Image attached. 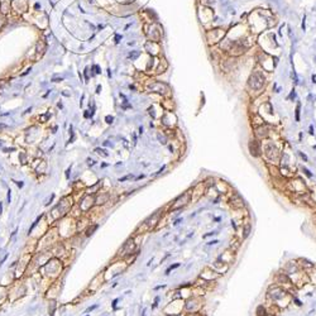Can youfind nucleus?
<instances>
[{
    "instance_id": "f257e3e1",
    "label": "nucleus",
    "mask_w": 316,
    "mask_h": 316,
    "mask_svg": "<svg viewBox=\"0 0 316 316\" xmlns=\"http://www.w3.org/2000/svg\"><path fill=\"white\" fill-rule=\"evenodd\" d=\"M292 297H293L292 293H290L283 287L278 286L277 283L269 286L268 292H267V301L274 303L279 310L288 307V305L292 302Z\"/></svg>"
},
{
    "instance_id": "0eeeda50",
    "label": "nucleus",
    "mask_w": 316,
    "mask_h": 316,
    "mask_svg": "<svg viewBox=\"0 0 316 316\" xmlns=\"http://www.w3.org/2000/svg\"><path fill=\"white\" fill-rule=\"evenodd\" d=\"M264 85H266V77L263 76V74L261 71H256L248 80V86L252 91L261 92L263 90Z\"/></svg>"
},
{
    "instance_id": "9b49d317",
    "label": "nucleus",
    "mask_w": 316,
    "mask_h": 316,
    "mask_svg": "<svg viewBox=\"0 0 316 316\" xmlns=\"http://www.w3.org/2000/svg\"><path fill=\"white\" fill-rule=\"evenodd\" d=\"M137 244H135V242H134V238L132 237V238H129L128 240H126L124 244H123V247L119 249V252H118V258H121V259H124V258H126L128 256H130V254H133V253L137 250Z\"/></svg>"
},
{
    "instance_id": "052dcab7",
    "label": "nucleus",
    "mask_w": 316,
    "mask_h": 316,
    "mask_svg": "<svg viewBox=\"0 0 316 316\" xmlns=\"http://www.w3.org/2000/svg\"><path fill=\"white\" fill-rule=\"evenodd\" d=\"M2 211H3V204L0 202V214H2Z\"/></svg>"
},
{
    "instance_id": "6e6d98bb",
    "label": "nucleus",
    "mask_w": 316,
    "mask_h": 316,
    "mask_svg": "<svg viewBox=\"0 0 316 316\" xmlns=\"http://www.w3.org/2000/svg\"><path fill=\"white\" fill-rule=\"evenodd\" d=\"M166 316H185V315L181 312V313H177V315H175V313H170V315H167V313H166Z\"/></svg>"
},
{
    "instance_id": "a211bd4d",
    "label": "nucleus",
    "mask_w": 316,
    "mask_h": 316,
    "mask_svg": "<svg viewBox=\"0 0 316 316\" xmlns=\"http://www.w3.org/2000/svg\"><path fill=\"white\" fill-rule=\"evenodd\" d=\"M94 206H95V195L85 194L79 201V207L81 212H89Z\"/></svg>"
},
{
    "instance_id": "aec40b11",
    "label": "nucleus",
    "mask_w": 316,
    "mask_h": 316,
    "mask_svg": "<svg viewBox=\"0 0 316 316\" xmlns=\"http://www.w3.org/2000/svg\"><path fill=\"white\" fill-rule=\"evenodd\" d=\"M176 121H177V118H176V115H175L173 111H166L161 116V123L166 126V128H168V129H173L175 128Z\"/></svg>"
},
{
    "instance_id": "dca6fc26",
    "label": "nucleus",
    "mask_w": 316,
    "mask_h": 316,
    "mask_svg": "<svg viewBox=\"0 0 316 316\" xmlns=\"http://www.w3.org/2000/svg\"><path fill=\"white\" fill-rule=\"evenodd\" d=\"M249 153L253 158H262V142L257 138H250L248 143Z\"/></svg>"
},
{
    "instance_id": "5fc2aeb1",
    "label": "nucleus",
    "mask_w": 316,
    "mask_h": 316,
    "mask_svg": "<svg viewBox=\"0 0 316 316\" xmlns=\"http://www.w3.org/2000/svg\"><path fill=\"white\" fill-rule=\"evenodd\" d=\"M14 182H15V183H17V185H18V187H20V188H22V187H23V186H24V183H23V182H22V181H14Z\"/></svg>"
},
{
    "instance_id": "393cba45",
    "label": "nucleus",
    "mask_w": 316,
    "mask_h": 316,
    "mask_svg": "<svg viewBox=\"0 0 316 316\" xmlns=\"http://www.w3.org/2000/svg\"><path fill=\"white\" fill-rule=\"evenodd\" d=\"M214 187L216 188V191H217L220 195H228V194L232 192V186H230L228 182L223 181V180H216Z\"/></svg>"
},
{
    "instance_id": "7ed1b4c3",
    "label": "nucleus",
    "mask_w": 316,
    "mask_h": 316,
    "mask_svg": "<svg viewBox=\"0 0 316 316\" xmlns=\"http://www.w3.org/2000/svg\"><path fill=\"white\" fill-rule=\"evenodd\" d=\"M261 142H262V155H264L266 161H267V165L279 166L281 154H282L281 150H279V148L269 138L263 139Z\"/></svg>"
},
{
    "instance_id": "4468645a",
    "label": "nucleus",
    "mask_w": 316,
    "mask_h": 316,
    "mask_svg": "<svg viewBox=\"0 0 316 316\" xmlns=\"http://www.w3.org/2000/svg\"><path fill=\"white\" fill-rule=\"evenodd\" d=\"M225 37V30L224 29H211L206 32V39L210 44H216L219 42L223 41V38Z\"/></svg>"
},
{
    "instance_id": "4be33fe9",
    "label": "nucleus",
    "mask_w": 316,
    "mask_h": 316,
    "mask_svg": "<svg viewBox=\"0 0 316 316\" xmlns=\"http://www.w3.org/2000/svg\"><path fill=\"white\" fill-rule=\"evenodd\" d=\"M199 277L202 278V279H205V281H209V282H215L216 279H219L221 277V274H219L217 272H215L211 267H205L201 271V273H200Z\"/></svg>"
},
{
    "instance_id": "4d7b16f0",
    "label": "nucleus",
    "mask_w": 316,
    "mask_h": 316,
    "mask_svg": "<svg viewBox=\"0 0 316 316\" xmlns=\"http://www.w3.org/2000/svg\"><path fill=\"white\" fill-rule=\"evenodd\" d=\"M181 220H182V219H181V217H178V219H176V220H175V221H173V225H177V224H178V223H180V221H181Z\"/></svg>"
},
{
    "instance_id": "de8ad7c7",
    "label": "nucleus",
    "mask_w": 316,
    "mask_h": 316,
    "mask_svg": "<svg viewBox=\"0 0 316 316\" xmlns=\"http://www.w3.org/2000/svg\"><path fill=\"white\" fill-rule=\"evenodd\" d=\"M298 154H300V157L302 158V160H303L305 162H307V161H308V158H307V155H306L305 153H302V152H298Z\"/></svg>"
},
{
    "instance_id": "c03bdc74",
    "label": "nucleus",
    "mask_w": 316,
    "mask_h": 316,
    "mask_svg": "<svg viewBox=\"0 0 316 316\" xmlns=\"http://www.w3.org/2000/svg\"><path fill=\"white\" fill-rule=\"evenodd\" d=\"M302 172H303V173H305V175H306L308 178H312V177H313V173H311V172H310V171H308L306 167H302Z\"/></svg>"
},
{
    "instance_id": "ea45409f",
    "label": "nucleus",
    "mask_w": 316,
    "mask_h": 316,
    "mask_svg": "<svg viewBox=\"0 0 316 316\" xmlns=\"http://www.w3.org/2000/svg\"><path fill=\"white\" fill-rule=\"evenodd\" d=\"M215 182H216V178H214V177H207V178L204 181V183L206 185V187H211V186H214V185H215Z\"/></svg>"
},
{
    "instance_id": "a19ab883",
    "label": "nucleus",
    "mask_w": 316,
    "mask_h": 316,
    "mask_svg": "<svg viewBox=\"0 0 316 316\" xmlns=\"http://www.w3.org/2000/svg\"><path fill=\"white\" fill-rule=\"evenodd\" d=\"M180 266H181V263H175V264H171V266H170V267H168V268L166 269V273H165V274H166V276H168V274H170V273H171V272H172L173 269L178 268Z\"/></svg>"
},
{
    "instance_id": "e433bc0d",
    "label": "nucleus",
    "mask_w": 316,
    "mask_h": 316,
    "mask_svg": "<svg viewBox=\"0 0 316 316\" xmlns=\"http://www.w3.org/2000/svg\"><path fill=\"white\" fill-rule=\"evenodd\" d=\"M256 313H257V316H267L269 312H268L266 305H259L257 307V310H256Z\"/></svg>"
},
{
    "instance_id": "20e7f679",
    "label": "nucleus",
    "mask_w": 316,
    "mask_h": 316,
    "mask_svg": "<svg viewBox=\"0 0 316 316\" xmlns=\"http://www.w3.org/2000/svg\"><path fill=\"white\" fill-rule=\"evenodd\" d=\"M42 268V273L46 278L48 279H54L59 276V273L62 272V261L57 257H51L44 266L41 267Z\"/></svg>"
},
{
    "instance_id": "5701e85b",
    "label": "nucleus",
    "mask_w": 316,
    "mask_h": 316,
    "mask_svg": "<svg viewBox=\"0 0 316 316\" xmlns=\"http://www.w3.org/2000/svg\"><path fill=\"white\" fill-rule=\"evenodd\" d=\"M110 192L105 191V190H100L95 194V206H104L105 204L110 202Z\"/></svg>"
},
{
    "instance_id": "2f4dec72",
    "label": "nucleus",
    "mask_w": 316,
    "mask_h": 316,
    "mask_svg": "<svg viewBox=\"0 0 316 316\" xmlns=\"http://www.w3.org/2000/svg\"><path fill=\"white\" fill-rule=\"evenodd\" d=\"M242 240L239 239V238H237V237H234L232 240H230V244H229V249H232L233 252H238L239 250V248H240V245H242Z\"/></svg>"
},
{
    "instance_id": "39448f33",
    "label": "nucleus",
    "mask_w": 316,
    "mask_h": 316,
    "mask_svg": "<svg viewBox=\"0 0 316 316\" xmlns=\"http://www.w3.org/2000/svg\"><path fill=\"white\" fill-rule=\"evenodd\" d=\"M165 214H166V212H165L163 210H158V211L153 212L150 216H148V217L143 221V223L137 228L135 234H144V233H147V232L154 230L155 227H157V224H158V221L161 220V217H162Z\"/></svg>"
},
{
    "instance_id": "f03ea898",
    "label": "nucleus",
    "mask_w": 316,
    "mask_h": 316,
    "mask_svg": "<svg viewBox=\"0 0 316 316\" xmlns=\"http://www.w3.org/2000/svg\"><path fill=\"white\" fill-rule=\"evenodd\" d=\"M75 205V199L72 195H67L65 197H62L54 206L53 209L47 214L48 216H51V224L53 221H57L62 217L67 216V214L71 211V209Z\"/></svg>"
},
{
    "instance_id": "2eb2a0df",
    "label": "nucleus",
    "mask_w": 316,
    "mask_h": 316,
    "mask_svg": "<svg viewBox=\"0 0 316 316\" xmlns=\"http://www.w3.org/2000/svg\"><path fill=\"white\" fill-rule=\"evenodd\" d=\"M30 261H32V254H23L20 261L17 263V269H15V274H14L15 279L22 277L27 272V268H28V264H29Z\"/></svg>"
},
{
    "instance_id": "6ab92c4d",
    "label": "nucleus",
    "mask_w": 316,
    "mask_h": 316,
    "mask_svg": "<svg viewBox=\"0 0 316 316\" xmlns=\"http://www.w3.org/2000/svg\"><path fill=\"white\" fill-rule=\"evenodd\" d=\"M247 48H248V47L245 46L244 41H234V43H233V46L230 47V49L228 51V53H229L232 57H238V56H242V54L245 52Z\"/></svg>"
},
{
    "instance_id": "f704fd0d",
    "label": "nucleus",
    "mask_w": 316,
    "mask_h": 316,
    "mask_svg": "<svg viewBox=\"0 0 316 316\" xmlns=\"http://www.w3.org/2000/svg\"><path fill=\"white\" fill-rule=\"evenodd\" d=\"M19 163L20 165H28L29 160H28V153L25 150H19Z\"/></svg>"
},
{
    "instance_id": "c756f323",
    "label": "nucleus",
    "mask_w": 316,
    "mask_h": 316,
    "mask_svg": "<svg viewBox=\"0 0 316 316\" xmlns=\"http://www.w3.org/2000/svg\"><path fill=\"white\" fill-rule=\"evenodd\" d=\"M235 66H237V59H235V57L227 58V59L223 61V63H221V69H223L225 72L233 71V69H235Z\"/></svg>"
},
{
    "instance_id": "72a5a7b5",
    "label": "nucleus",
    "mask_w": 316,
    "mask_h": 316,
    "mask_svg": "<svg viewBox=\"0 0 316 316\" xmlns=\"http://www.w3.org/2000/svg\"><path fill=\"white\" fill-rule=\"evenodd\" d=\"M306 274L308 277V281L312 283V284H316V266H313L311 269L306 271Z\"/></svg>"
},
{
    "instance_id": "cd10ccee",
    "label": "nucleus",
    "mask_w": 316,
    "mask_h": 316,
    "mask_svg": "<svg viewBox=\"0 0 316 316\" xmlns=\"http://www.w3.org/2000/svg\"><path fill=\"white\" fill-rule=\"evenodd\" d=\"M32 167H33V170L38 175H44L47 172V162L46 161H41V160H38V158L34 161V163H32Z\"/></svg>"
},
{
    "instance_id": "09e8293b",
    "label": "nucleus",
    "mask_w": 316,
    "mask_h": 316,
    "mask_svg": "<svg viewBox=\"0 0 316 316\" xmlns=\"http://www.w3.org/2000/svg\"><path fill=\"white\" fill-rule=\"evenodd\" d=\"M158 301H160V297H155V300H154V303L152 305V308H154V307H157V306H158Z\"/></svg>"
},
{
    "instance_id": "13d9d810",
    "label": "nucleus",
    "mask_w": 316,
    "mask_h": 316,
    "mask_svg": "<svg viewBox=\"0 0 316 316\" xmlns=\"http://www.w3.org/2000/svg\"><path fill=\"white\" fill-rule=\"evenodd\" d=\"M3 128H7V125L5 124H0V129H3Z\"/></svg>"
},
{
    "instance_id": "473e14b6",
    "label": "nucleus",
    "mask_w": 316,
    "mask_h": 316,
    "mask_svg": "<svg viewBox=\"0 0 316 316\" xmlns=\"http://www.w3.org/2000/svg\"><path fill=\"white\" fill-rule=\"evenodd\" d=\"M46 48H47V46H46L44 41H39L37 43V58H39V57L43 56V53L46 52Z\"/></svg>"
},
{
    "instance_id": "1a4fd4ad",
    "label": "nucleus",
    "mask_w": 316,
    "mask_h": 316,
    "mask_svg": "<svg viewBox=\"0 0 316 316\" xmlns=\"http://www.w3.org/2000/svg\"><path fill=\"white\" fill-rule=\"evenodd\" d=\"M190 202H191V191H186L183 194H181L180 196H177L170 205H168V210H177V209H183L185 206H187Z\"/></svg>"
},
{
    "instance_id": "a878e982",
    "label": "nucleus",
    "mask_w": 316,
    "mask_h": 316,
    "mask_svg": "<svg viewBox=\"0 0 316 316\" xmlns=\"http://www.w3.org/2000/svg\"><path fill=\"white\" fill-rule=\"evenodd\" d=\"M229 264H227V263H224V262H221L220 259H216L214 263H212V266H211V268L215 271V272H217L219 274H225L228 271H229Z\"/></svg>"
},
{
    "instance_id": "f8f14e48",
    "label": "nucleus",
    "mask_w": 316,
    "mask_h": 316,
    "mask_svg": "<svg viewBox=\"0 0 316 316\" xmlns=\"http://www.w3.org/2000/svg\"><path fill=\"white\" fill-rule=\"evenodd\" d=\"M183 306H185V300L183 298H172V301L170 303H167V306L165 307V313L170 315V313H181L183 311Z\"/></svg>"
},
{
    "instance_id": "58836bf2",
    "label": "nucleus",
    "mask_w": 316,
    "mask_h": 316,
    "mask_svg": "<svg viewBox=\"0 0 316 316\" xmlns=\"http://www.w3.org/2000/svg\"><path fill=\"white\" fill-rule=\"evenodd\" d=\"M99 228V224H92V225H89L87 227V229L85 230V233H86V237H90L95 230H96Z\"/></svg>"
},
{
    "instance_id": "bf43d9fd",
    "label": "nucleus",
    "mask_w": 316,
    "mask_h": 316,
    "mask_svg": "<svg viewBox=\"0 0 316 316\" xmlns=\"http://www.w3.org/2000/svg\"><path fill=\"white\" fill-rule=\"evenodd\" d=\"M143 177H144V175H140V176H138V177H137V181H138V180H142Z\"/></svg>"
},
{
    "instance_id": "4c0bfd02",
    "label": "nucleus",
    "mask_w": 316,
    "mask_h": 316,
    "mask_svg": "<svg viewBox=\"0 0 316 316\" xmlns=\"http://www.w3.org/2000/svg\"><path fill=\"white\" fill-rule=\"evenodd\" d=\"M157 137H158V140H160L162 144H167V142H168V139H170L165 132H162V133L160 132V133L157 134Z\"/></svg>"
},
{
    "instance_id": "423d86ee",
    "label": "nucleus",
    "mask_w": 316,
    "mask_h": 316,
    "mask_svg": "<svg viewBox=\"0 0 316 316\" xmlns=\"http://www.w3.org/2000/svg\"><path fill=\"white\" fill-rule=\"evenodd\" d=\"M61 225L58 229V234L63 238H70L72 234H75L77 232V223L76 219L72 216H65L61 219Z\"/></svg>"
},
{
    "instance_id": "6e6552de",
    "label": "nucleus",
    "mask_w": 316,
    "mask_h": 316,
    "mask_svg": "<svg viewBox=\"0 0 316 316\" xmlns=\"http://www.w3.org/2000/svg\"><path fill=\"white\" fill-rule=\"evenodd\" d=\"M201 307H202V297L190 296L188 298L185 300L183 311L187 313H197V312H200Z\"/></svg>"
},
{
    "instance_id": "ddd939ff",
    "label": "nucleus",
    "mask_w": 316,
    "mask_h": 316,
    "mask_svg": "<svg viewBox=\"0 0 316 316\" xmlns=\"http://www.w3.org/2000/svg\"><path fill=\"white\" fill-rule=\"evenodd\" d=\"M147 90L149 92H154V94H160L162 96H167L170 94V87L167 84L161 82V81H153L147 86Z\"/></svg>"
},
{
    "instance_id": "7c9ffc66",
    "label": "nucleus",
    "mask_w": 316,
    "mask_h": 316,
    "mask_svg": "<svg viewBox=\"0 0 316 316\" xmlns=\"http://www.w3.org/2000/svg\"><path fill=\"white\" fill-rule=\"evenodd\" d=\"M58 292H59V286H58V282H56V283L51 284V287L48 290L49 295H47V297L48 298H56V296L58 295Z\"/></svg>"
},
{
    "instance_id": "c85d7f7f",
    "label": "nucleus",
    "mask_w": 316,
    "mask_h": 316,
    "mask_svg": "<svg viewBox=\"0 0 316 316\" xmlns=\"http://www.w3.org/2000/svg\"><path fill=\"white\" fill-rule=\"evenodd\" d=\"M301 268H300V266H298V263H297V261H290V262H287L286 263V266L283 267V272L286 273V274H292V273H295V272H297V271H300Z\"/></svg>"
},
{
    "instance_id": "b1692460",
    "label": "nucleus",
    "mask_w": 316,
    "mask_h": 316,
    "mask_svg": "<svg viewBox=\"0 0 316 316\" xmlns=\"http://www.w3.org/2000/svg\"><path fill=\"white\" fill-rule=\"evenodd\" d=\"M205 191H206V185L204 182H200L197 183L194 188H192V192H191V201H197L202 197V195H205Z\"/></svg>"
},
{
    "instance_id": "f3484780",
    "label": "nucleus",
    "mask_w": 316,
    "mask_h": 316,
    "mask_svg": "<svg viewBox=\"0 0 316 316\" xmlns=\"http://www.w3.org/2000/svg\"><path fill=\"white\" fill-rule=\"evenodd\" d=\"M144 32L147 37L152 41V42H160L161 41V36H162V32L160 29L157 24H150V25H145L144 27Z\"/></svg>"
},
{
    "instance_id": "680f3d73",
    "label": "nucleus",
    "mask_w": 316,
    "mask_h": 316,
    "mask_svg": "<svg viewBox=\"0 0 316 316\" xmlns=\"http://www.w3.org/2000/svg\"><path fill=\"white\" fill-rule=\"evenodd\" d=\"M310 134H311V135L313 134V132H312V126H310Z\"/></svg>"
},
{
    "instance_id": "8fccbe9b",
    "label": "nucleus",
    "mask_w": 316,
    "mask_h": 316,
    "mask_svg": "<svg viewBox=\"0 0 316 316\" xmlns=\"http://www.w3.org/2000/svg\"><path fill=\"white\" fill-rule=\"evenodd\" d=\"M105 120H106V123H108V124H111L114 119H113V116H106V118H105Z\"/></svg>"
},
{
    "instance_id": "37998d69",
    "label": "nucleus",
    "mask_w": 316,
    "mask_h": 316,
    "mask_svg": "<svg viewBox=\"0 0 316 316\" xmlns=\"http://www.w3.org/2000/svg\"><path fill=\"white\" fill-rule=\"evenodd\" d=\"M95 152H96L98 154H100V155H104V157L109 155L108 153H105V149H103V148H95Z\"/></svg>"
},
{
    "instance_id": "3c124183",
    "label": "nucleus",
    "mask_w": 316,
    "mask_h": 316,
    "mask_svg": "<svg viewBox=\"0 0 316 316\" xmlns=\"http://www.w3.org/2000/svg\"><path fill=\"white\" fill-rule=\"evenodd\" d=\"M4 24H5V18H4V17H2V18H0V28H2Z\"/></svg>"
},
{
    "instance_id": "412c9836",
    "label": "nucleus",
    "mask_w": 316,
    "mask_h": 316,
    "mask_svg": "<svg viewBox=\"0 0 316 316\" xmlns=\"http://www.w3.org/2000/svg\"><path fill=\"white\" fill-rule=\"evenodd\" d=\"M269 134H271V129L267 124L254 126V138H257L258 140H263V139L269 138Z\"/></svg>"
},
{
    "instance_id": "49530a36",
    "label": "nucleus",
    "mask_w": 316,
    "mask_h": 316,
    "mask_svg": "<svg viewBox=\"0 0 316 316\" xmlns=\"http://www.w3.org/2000/svg\"><path fill=\"white\" fill-rule=\"evenodd\" d=\"M215 234H217V233H216V232H209V233H206V234L202 235V239H206V238L212 237V235H215Z\"/></svg>"
},
{
    "instance_id": "a18cd8bd",
    "label": "nucleus",
    "mask_w": 316,
    "mask_h": 316,
    "mask_svg": "<svg viewBox=\"0 0 316 316\" xmlns=\"http://www.w3.org/2000/svg\"><path fill=\"white\" fill-rule=\"evenodd\" d=\"M132 178H133V175L130 173V175H126V176L119 178V182H124V181H128V180H132Z\"/></svg>"
},
{
    "instance_id": "9d476101",
    "label": "nucleus",
    "mask_w": 316,
    "mask_h": 316,
    "mask_svg": "<svg viewBox=\"0 0 316 316\" xmlns=\"http://www.w3.org/2000/svg\"><path fill=\"white\" fill-rule=\"evenodd\" d=\"M286 186L291 190V192H295L296 195H303V194H306V192H308V190H307V187H306V183H305V181L303 180H301V178H291L290 181H287V183H286Z\"/></svg>"
},
{
    "instance_id": "bb28decb",
    "label": "nucleus",
    "mask_w": 316,
    "mask_h": 316,
    "mask_svg": "<svg viewBox=\"0 0 316 316\" xmlns=\"http://www.w3.org/2000/svg\"><path fill=\"white\" fill-rule=\"evenodd\" d=\"M217 259H220L221 262H224V263H227V264L230 266V264L234 263V261H235V252H233L232 249L228 248Z\"/></svg>"
},
{
    "instance_id": "79ce46f5",
    "label": "nucleus",
    "mask_w": 316,
    "mask_h": 316,
    "mask_svg": "<svg viewBox=\"0 0 316 316\" xmlns=\"http://www.w3.org/2000/svg\"><path fill=\"white\" fill-rule=\"evenodd\" d=\"M300 110H301V104L297 103V105H296V121H300Z\"/></svg>"
},
{
    "instance_id": "603ef678",
    "label": "nucleus",
    "mask_w": 316,
    "mask_h": 316,
    "mask_svg": "<svg viewBox=\"0 0 316 316\" xmlns=\"http://www.w3.org/2000/svg\"><path fill=\"white\" fill-rule=\"evenodd\" d=\"M165 170H166V166H165V167H162V168H161V170H160V171H158V172H157V173H155V176H160V175H161V173H163V171H165Z\"/></svg>"
},
{
    "instance_id": "e2e57ef3",
    "label": "nucleus",
    "mask_w": 316,
    "mask_h": 316,
    "mask_svg": "<svg viewBox=\"0 0 316 316\" xmlns=\"http://www.w3.org/2000/svg\"><path fill=\"white\" fill-rule=\"evenodd\" d=\"M267 316H276V315H272V313H268Z\"/></svg>"
},
{
    "instance_id": "c9c22d12",
    "label": "nucleus",
    "mask_w": 316,
    "mask_h": 316,
    "mask_svg": "<svg viewBox=\"0 0 316 316\" xmlns=\"http://www.w3.org/2000/svg\"><path fill=\"white\" fill-rule=\"evenodd\" d=\"M9 10H10V3L8 2V0L0 2V12H2L3 14H7Z\"/></svg>"
},
{
    "instance_id": "864d4df0",
    "label": "nucleus",
    "mask_w": 316,
    "mask_h": 316,
    "mask_svg": "<svg viewBox=\"0 0 316 316\" xmlns=\"http://www.w3.org/2000/svg\"><path fill=\"white\" fill-rule=\"evenodd\" d=\"M217 243H219V240L215 239V240H210V242L207 243V245H214V244H217Z\"/></svg>"
}]
</instances>
